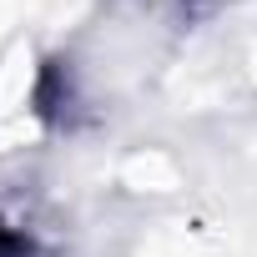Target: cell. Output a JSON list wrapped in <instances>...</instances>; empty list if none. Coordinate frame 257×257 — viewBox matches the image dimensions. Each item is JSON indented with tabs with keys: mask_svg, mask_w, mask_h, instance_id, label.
Segmentation results:
<instances>
[{
	"mask_svg": "<svg viewBox=\"0 0 257 257\" xmlns=\"http://www.w3.org/2000/svg\"><path fill=\"white\" fill-rule=\"evenodd\" d=\"M21 247H26V242H21V237H16V232L6 227V222H0V257H16Z\"/></svg>",
	"mask_w": 257,
	"mask_h": 257,
	"instance_id": "1",
	"label": "cell"
}]
</instances>
